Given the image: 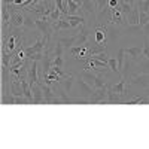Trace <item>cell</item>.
Wrapping results in <instances>:
<instances>
[{
    "instance_id": "1",
    "label": "cell",
    "mask_w": 149,
    "mask_h": 149,
    "mask_svg": "<svg viewBox=\"0 0 149 149\" xmlns=\"http://www.w3.org/2000/svg\"><path fill=\"white\" fill-rule=\"evenodd\" d=\"M81 78H82L85 82H88L94 90L109 86L107 82H106V76H103L102 73H90L88 70H84V72L81 73Z\"/></svg>"
},
{
    "instance_id": "2",
    "label": "cell",
    "mask_w": 149,
    "mask_h": 149,
    "mask_svg": "<svg viewBox=\"0 0 149 149\" xmlns=\"http://www.w3.org/2000/svg\"><path fill=\"white\" fill-rule=\"evenodd\" d=\"M107 93H109V86L94 90V94L90 97V104H109Z\"/></svg>"
},
{
    "instance_id": "3",
    "label": "cell",
    "mask_w": 149,
    "mask_h": 149,
    "mask_svg": "<svg viewBox=\"0 0 149 149\" xmlns=\"http://www.w3.org/2000/svg\"><path fill=\"white\" fill-rule=\"evenodd\" d=\"M110 24H116V26H125L127 22V17L122 14L121 10V5L118 8H112L110 9Z\"/></svg>"
},
{
    "instance_id": "4",
    "label": "cell",
    "mask_w": 149,
    "mask_h": 149,
    "mask_svg": "<svg viewBox=\"0 0 149 149\" xmlns=\"http://www.w3.org/2000/svg\"><path fill=\"white\" fill-rule=\"evenodd\" d=\"M10 9V6H9ZM10 15H12V21L10 26L15 29H24V21H26V12L22 10H12L10 9Z\"/></svg>"
},
{
    "instance_id": "5",
    "label": "cell",
    "mask_w": 149,
    "mask_h": 149,
    "mask_svg": "<svg viewBox=\"0 0 149 149\" xmlns=\"http://www.w3.org/2000/svg\"><path fill=\"white\" fill-rule=\"evenodd\" d=\"M31 93H33V104H46L43 90H42V86H40L39 82L31 85Z\"/></svg>"
},
{
    "instance_id": "6",
    "label": "cell",
    "mask_w": 149,
    "mask_h": 149,
    "mask_svg": "<svg viewBox=\"0 0 149 149\" xmlns=\"http://www.w3.org/2000/svg\"><path fill=\"white\" fill-rule=\"evenodd\" d=\"M37 66H39V61H31V66H30V69H29V74H27V81H29L30 85L40 82L39 69H37Z\"/></svg>"
},
{
    "instance_id": "7",
    "label": "cell",
    "mask_w": 149,
    "mask_h": 149,
    "mask_svg": "<svg viewBox=\"0 0 149 149\" xmlns=\"http://www.w3.org/2000/svg\"><path fill=\"white\" fill-rule=\"evenodd\" d=\"M125 54L130 55V58L134 61L136 64L140 63L142 58H143V46H131V48H127L125 49Z\"/></svg>"
},
{
    "instance_id": "8",
    "label": "cell",
    "mask_w": 149,
    "mask_h": 149,
    "mask_svg": "<svg viewBox=\"0 0 149 149\" xmlns=\"http://www.w3.org/2000/svg\"><path fill=\"white\" fill-rule=\"evenodd\" d=\"M94 40H95V43H103V45L107 43V27H106V26L98 24V26L95 27Z\"/></svg>"
},
{
    "instance_id": "9",
    "label": "cell",
    "mask_w": 149,
    "mask_h": 149,
    "mask_svg": "<svg viewBox=\"0 0 149 149\" xmlns=\"http://www.w3.org/2000/svg\"><path fill=\"white\" fill-rule=\"evenodd\" d=\"M10 21H12V15H10L9 5L2 3V31L10 27Z\"/></svg>"
},
{
    "instance_id": "10",
    "label": "cell",
    "mask_w": 149,
    "mask_h": 149,
    "mask_svg": "<svg viewBox=\"0 0 149 149\" xmlns=\"http://www.w3.org/2000/svg\"><path fill=\"white\" fill-rule=\"evenodd\" d=\"M88 37H90V30L85 27V24L81 26V30L76 33V45L74 46H82L88 43Z\"/></svg>"
},
{
    "instance_id": "11",
    "label": "cell",
    "mask_w": 149,
    "mask_h": 149,
    "mask_svg": "<svg viewBox=\"0 0 149 149\" xmlns=\"http://www.w3.org/2000/svg\"><path fill=\"white\" fill-rule=\"evenodd\" d=\"M109 90H112L113 93L121 94L122 97H125V95H127V79H125V76H122V79H121L118 84L109 86Z\"/></svg>"
},
{
    "instance_id": "12",
    "label": "cell",
    "mask_w": 149,
    "mask_h": 149,
    "mask_svg": "<svg viewBox=\"0 0 149 149\" xmlns=\"http://www.w3.org/2000/svg\"><path fill=\"white\" fill-rule=\"evenodd\" d=\"M139 15H140L139 5H137V3H134L131 12L127 15V22L130 24V26H137V24H139Z\"/></svg>"
},
{
    "instance_id": "13",
    "label": "cell",
    "mask_w": 149,
    "mask_h": 149,
    "mask_svg": "<svg viewBox=\"0 0 149 149\" xmlns=\"http://www.w3.org/2000/svg\"><path fill=\"white\" fill-rule=\"evenodd\" d=\"M74 82H76V85L79 86V90H82V93H84L85 95H90V97H91V95L94 94V88H93L88 82H85L81 76H79L78 81H74Z\"/></svg>"
},
{
    "instance_id": "14",
    "label": "cell",
    "mask_w": 149,
    "mask_h": 149,
    "mask_svg": "<svg viewBox=\"0 0 149 149\" xmlns=\"http://www.w3.org/2000/svg\"><path fill=\"white\" fill-rule=\"evenodd\" d=\"M69 22H70V26L72 27H79V26H82V24H85V18H84V15H63Z\"/></svg>"
},
{
    "instance_id": "15",
    "label": "cell",
    "mask_w": 149,
    "mask_h": 149,
    "mask_svg": "<svg viewBox=\"0 0 149 149\" xmlns=\"http://www.w3.org/2000/svg\"><path fill=\"white\" fill-rule=\"evenodd\" d=\"M81 8L84 9V12H86V14H90V15L95 17V10H97L95 2H93V0H84Z\"/></svg>"
},
{
    "instance_id": "16",
    "label": "cell",
    "mask_w": 149,
    "mask_h": 149,
    "mask_svg": "<svg viewBox=\"0 0 149 149\" xmlns=\"http://www.w3.org/2000/svg\"><path fill=\"white\" fill-rule=\"evenodd\" d=\"M66 29H72V26H70V22L64 17H61L57 22H54V30L61 31V30H66Z\"/></svg>"
},
{
    "instance_id": "17",
    "label": "cell",
    "mask_w": 149,
    "mask_h": 149,
    "mask_svg": "<svg viewBox=\"0 0 149 149\" xmlns=\"http://www.w3.org/2000/svg\"><path fill=\"white\" fill-rule=\"evenodd\" d=\"M107 100H109V104H119V103H122V95L118 94V93H113L112 90H109Z\"/></svg>"
},
{
    "instance_id": "18",
    "label": "cell",
    "mask_w": 149,
    "mask_h": 149,
    "mask_svg": "<svg viewBox=\"0 0 149 149\" xmlns=\"http://www.w3.org/2000/svg\"><path fill=\"white\" fill-rule=\"evenodd\" d=\"M60 42H61V45L66 46V48H72V46L76 45V34H73L70 37H61Z\"/></svg>"
},
{
    "instance_id": "19",
    "label": "cell",
    "mask_w": 149,
    "mask_h": 149,
    "mask_svg": "<svg viewBox=\"0 0 149 149\" xmlns=\"http://www.w3.org/2000/svg\"><path fill=\"white\" fill-rule=\"evenodd\" d=\"M137 67L140 69L137 74H149V60L145 58V61L142 60L140 63H137Z\"/></svg>"
},
{
    "instance_id": "20",
    "label": "cell",
    "mask_w": 149,
    "mask_h": 149,
    "mask_svg": "<svg viewBox=\"0 0 149 149\" xmlns=\"http://www.w3.org/2000/svg\"><path fill=\"white\" fill-rule=\"evenodd\" d=\"M24 29H26V30H33V29H37V27H36V19H33V17H30L29 14H26V21H24Z\"/></svg>"
},
{
    "instance_id": "21",
    "label": "cell",
    "mask_w": 149,
    "mask_h": 149,
    "mask_svg": "<svg viewBox=\"0 0 149 149\" xmlns=\"http://www.w3.org/2000/svg\"><path fill=\"white\" fill-rule=\"evenodd\" d=\"M15 95L12 94V93H8V94H3L2 95V103L5 104V106H8V104H15Z\"/></svg>"
},
{
    "instance_id": "22",
    "label": "cell",
    "mask_w": 149,
    "mask_h": 149,
    "mask_svg": "<svg viewBox=\"0 0 149 149\" xmlns=\"http://www.w3.org/2000/svg\"><path fill=\"white\" fill-rule=\"evenodd\" d=\"M107 66H109V69H110L112 72H115L116 74H121V72H119V69H118V61H116V57H110V58H109V61H107Z\"/></svg>"
},
{
    "instance_id": "23",
    "label": "cell",
    "mask_w": 149,
    "mask_h": 149,
    "mask_svg": "<svg viewBox=\"0 0 149 149\" xmlns=\"http://www.w3.org/2000/svg\"><path fill=\"white\" fill-rule=\"evenodd\" d=\"M133 6H134V5H131V3H128V2H124V3H121V10H122V14L127 17V15L130 14V12H131Z\"/></svg>"
},
{
    "instance_id": "24",
    "label": "cell",
    "mask_w": 149,
    "mask_h": 149,
    "mask_svg": "<svg viewBox=\"0 0 149 149\" xmlns=\"http://www.w3.org/2000/svg\"><path fill=\"white\" fill-rule=\"evenodd\" d=\"M149 22V14H146V12H142L140 10V15H139V26L143 27L145 24Z\"/></svg>"
},
{
    "instance_id": "25",
    "label": "cell",
    "mask_w": 149,
    "mask_h": 149,
    "mask_svg": "<svg viewBox=\"0 0 149 149\" xmlns=\"http://www.w3.org/2000/svg\"><path fill=\"white\" fill-rule=\"evenodd\" d=\"M137 5H139V8H140L142 12H146V14H149V0H143V2H140V3H137Z\"/></svg>"
},
{
    "instance_id": "26",
    "label": "cell",
    "mask_w": 149,
    "mask_h": 149,
    "mask_svg": "<svg viewBox=\"0 0 149 149\" xmlns=\"http://www.w3.org/2000/svg\"><path fill=\"white\" fill-rule=\"evenodd\" d=\"M91 58H97V60H102V61H109V54L106 52V51H103V52H100V54H97V55H94V57H91Z\"/></svg>"
},
{
    "instance_id": "27",
    "label": "cell",
    "mask_w": 149,
    "mask_h": 149,
    "mask_svg": "<svg viewBox=\"0 0 149 149\" xmlns=\"http://www.w3.org/2000/svg\"><path fill=\"white\" fill-rule=\"evenodd\" d=\"M143 58L149 60V40H148V36H146V40H145V45H143Z\"/></svg>"
},
{
    "instance_id": "28",
    "label": "cell",
    "mask_w": 149,
    "mask_h": 149,
    "mask_svg": "<svg viewBox=\"0 0 149 149\" xmlns=\"http://www.w3.org/2000/svg\"><path fill=\"white\" fill-rule=\"evenodd\" d=\"M142 33H143L145 36H149V22L145 24V26L142 27Z\"/></svg>"
},
{
    "instance_id": "29",
    "label": "cell",
    "mask_w": 149,
    "mask_h": 149,
    "mask_svg": "<svg viewBox=\"0 0 149 149\" xmlns=\"http://www.w3.org/2000/svg\"><path fill=\"white\" fill-rule=\"evenodd\" d=\"M127 2H128V3H131V5H134V2H136V0H127Z\"/></svg>"
},
{
    "instance_id": "30",
    "label": "cell",
    "mask_w": 149,
    "mask_h": 149,
    "mask_svg": "<svg viewBox=\"0 0 149 149\" xmlns=\"http://www.w3.org/2000/svg\"><path fill=\"white\" fill-rule=\"evenodd\" d=\"M140 2H143V0H136V3H140Z\"/></svg>"
},
{
    "instance_id": "31",
    "label": "cell",
    "mask_w": 149,
    "mask_h": 149,
    "mask_svg": "<svg viewBox=\"0 0 149 149\" xmlns=\"http://www.w3.org/2000/svg\"><path fill=\"white\" fill-rule=\"evenodd\" d=\"M124 2H127V0H119V3H124Z\"/></svg>"
},
{
    "instance_id": "32",
    "label": "cell",
    "mask_w": 149,
    "mask_h": 149,
    "mask_svg": "<svg viewBox=\"0 0 149 149\" xmlns=\"http://www.w3.org/2000/svg\"><path fill=\"white\" fill-rule=\"evenodd\" d=\"M148 90H149V88H148Z\"/></svg>"
}]
</instances>
